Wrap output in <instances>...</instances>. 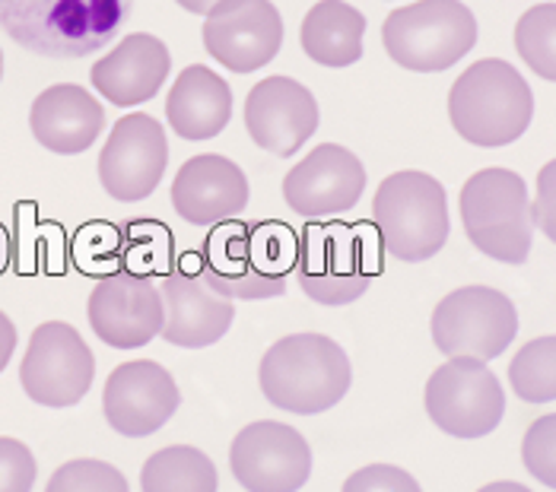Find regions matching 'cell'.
Wrapping results in <instances>:
<instances>
[{"instance_id": "obj_1", "label": "cell", "mask_w": 556, "mask_h": 492, "mask_svg": "<svg viewBox=\"0 0 556 492\" xmlns=\"http://www.w3.org/2000/svg\"><path fill=\"white\" fill-rule=\"evenodd\" d=\"M300 239L280 223H226L194 254L198 274L223 295L264 302L287 292Z\"/></svg>"}, {"instance_id": "obj_2", "label": "cell", "mask_w": 556, "mask_h": 492, "mask_svg": "<svg viewBox=\"0 0 556 492\" xmlns=\"http://www.w3.org/2000/svg\"><path fill=\"white\" fill-rule=\"evenodd\" d=\"M130 10L134 0H0V29L33 54L77 61L115 39Z\"/></svg>"}, {"instance_id": "obj_3", "label": "cell", "mask_w": 556, "mask_h": 492, "mask_svg": "<svg viewBox=\"0 0 556 492\" xmlns=\"http://www.w3.org/2000/svg\"><path fill=\"white\" fill-rule=\"evenodd\" d=\"M257 381L274 407L315 416L338 407L346 398L353 366L341 343H334L331 337L290 333L261 356Z\"/></svg>"}, {"instance_id": "obj_4", "label": "cell", "mask_w": 556, "mask_h": 492, "mask_svg": "<svg viewBox=\"0 0 556 492\" xmlns=\"http://www.w3.org/2000/svg\"><path fill=\"white\" fill-rule=\"evenodd\" d=\"M379 236L369 223H312L296 245V280L302 292L328 308L356 302L382 274Z\"/></svg>"}, {"instance_id": "obj_5", "label": "cell", "mask_w": 556, "mask_h": 492, "mask_svg": "<svg viewBox=\"0 0 556 492\" xmlns=\"http://www.w3.org/2000/svg\"><path fill=\"white\" fill-rule=\"evenodd\" d=\"M534 118V92L509 61L483 58L448 92V122L473 147L515 143Z\"/></svg>"}, {"instance_id": "obj_6", "label": "cell", "mask_w": 556, "mask_h": 492, "mask_svg": "<svg viewBox=\"0 0 556 492\" xmlns=\"http://www.w3.org/2000/svg\"><path fill=\"white\" fill-rule=\"evenodd\" d=\"M372 229L382 251L397 261L420 264L435 257L452 229L445 188L414 168L388 175L372 201Z\"/></svg>"}, {"instance_id": "obj_7", "label": "cell", "mask_w": 556, "mask_h": 492, "mask_svg": "<svg viewBox=\"0 0 556 492\" xmlns=\"http://www.w3.org/2000/svg\"><path fill=\"white\" fill-rule=\"evenodd\" d=\"M462 223L477 251L503 264H525L534 239L528 185L509 168L473 172L462 188Z\"/></svg>"}, {"instance_id": "obj_8", "label": "cell", "mask_w": 556, "mask_h": 492, "mask_svg": "<svg viewBox=\"0 0 556 492\" xmlns=\"http://www.w3.org/2000/svg\"><path fill=\"white\" fill-rule=\"evenodd\" d=\"M382 41L404 71L439 74L477 45V20L462 0H417L388 13Z\"/></svg>"}, {"instance_id": "obj_9", "label": "cell", "mask_w": 556, "mask_h": 492, "mask_svg": "<svg viewBox=\"0 0 556 492\" xmlns=\"http://www.w3.org/2000/svg\"><path fill=\"white\" fill-rule=\"evenodd\" d=\"M432 343L442 356H471L490 363L509 350L518 333V312L500 289L462 287L448 292L432 312Z\"/></svg>"}, {"instance_id": "obj_10", "label": "cell", "mask_w": 556, "mask_h": 492, "mask_svg": "<svg viewBox=\"0 0 556 492\" xmlns=\"http://www.w3.org/2000/svg\"><path fill=\"white\" fill-rule=\"evenodd\" d=\"M429 419L455 439H483L506 416L503 384L486 363L471 356H455L429 375Z\"/></svg>"}, {"instance_id": "obj_11", "label": "cell", "mask_w": 556, "mask_h": 492, "mask_svg": "<svg viewBox=\"0 0 556 492\" xmlns=\"http://www.w3.org/2000/svg\"><path fill=\"white\" fill-rule=\"evenodd\" d=\"M96 378V356L80 330L64 321H45L33 330L20 363V381L29 401L42 407H77Z\"/></svg>"}, {"instance_id": "obj_12", "label": "cell", "mask_w": 556, "mask_h": 492, "mask_svg": "<svg viewBox=\"0 0 556 492\" xmlns=\"http://www.w3.org/2000/svg\"><path fill=\"white\" fill-rule=\"evenodd\" d=\"M229 467L245 492H296L312 474V449L300 429L257 419L232 439Z\"/></svg>"}, {"instance_id": "obj_13", "label": "cell", "mask_w": 556, "mask_h": 492, "mask_svg": "<svg viewBox=\"0 0 556 492\" xmlns=\"http://www.w3.org/2000/svg\"><path fill=\"white\" fill-rule=\"evenodd\" d=\"M86 318L92 333L115 350H140L163 333L166 305L160 283L140 274L102 277L86 302Z\"/></svg>"}, {"instance_id": "obj_14", "label": "cell", "mask_w": 556, "mask_h": 492, "mask_svg": "<svg viewBox=\"0 0 556 492\" xmlns=\"http://www.w3.org/2000/svg\"><path fill=\"white\" fill-rule=\"evenodd\" d=\"M169 165V143L163 124L150 115H125L112 127L102 156L99 181L109 198L134 204L156 191Z\"/></svg>"}, {"instance_id": "obj_15", "label": "cell", "mask_w": 556, "mask_h": 492, "mask_svg": "<svg viewBox=\"0 0 556 492\" xmlns=\"http://www.w3.org/2000/svg\"><path fill=\"white\" fill-rule=\"evenodd\" d=\"M283 45V20L270 0H219L204 20V48L232 74L267 67Z\"/></svg>"}, {"instance_id": "obj_16", "label": "cell", "mask_w": 556, "mask_h": 492, "mask_svg": "<svg viewBox=\"0 0 556 492\" xmlns=\"http://www.w3.org/2000/svg\"><path fill=\"white\" fill-rule=\"evenodd\" d=\"M178 384L153 359H134L112 369L102 391V413L109 426L128 439H143L160 432L178 411Z\"/></svg>"}, {"instance_id": "obj_17", "label": "cell", "mask_w": 556, "mask_h": 492, "mask_svg": "<svg viewBox=\"0 0 556 492\" xmlns=\"http://www.w3.org/2000/svg\"><path fill=\"white\" fill-rule=\"evenodd\" d=\"M160 292L166 305V325L160 337H166V343L172 346L201 350V346L216 343L219 337H226V330L232 328V318H236L232 299L216 292L198 274L194 254L181 257L178 267L163 274Z\"/></svg>"}, {"instance_id": "obj_18", "label": "cell", "mask_w": 556, "mask_h": 492, "mask_svg": "<svg viewBox=\"0 0 556 492\" xmlns=\"http://www.w3.org/2000/svg\"><path fill=\"white\" fill-rule=\"evenodd\" d=\"M245 127L261 150L280 160L296 156V150L318 130V102L302 83L267 77L245 99Z\"/></svg>"}, {"instance_id": "obj_19", "label": "cell", "mask_w": 556, "mask_h": 492, "mask_svg": "<svg viewBox=\"0 0 556 492\" xmlns=\"http://www.w3.org/2000/svg\"><path fill=\"white\" fill-rule=\"evenodd\" d=\"M366 168L338 143L315 147L296 168L283 178V198L300 216H331L343 213L363 198Z\"/></svg>"}, {"instance_id": "obj_20", "label": "cell", "mask_w": 556, "mask_h": 492, "mask_svg": "<svg viewBox=\"0 0 556 492\" xmlns=\"http://www.w3.org/2000/svg\"><path fill=\"white\" fill-rule=\"evenodd\" d=\"M172 206L185 223L214 226L249 206V178L226 156H194L172 181Z\"/></svg>"}, {"instance_id": "obj_21", "label": "cell", "mask_w": 556, "mask_h": 492, "mask_svg": "<svg viewBox=\"0 0 556 492\" xmlns=\"http://www.w3.org/2000/svg\"><path fill=\"white\" fill-rule=\"evenodd\" d=\"M172 54L156 36L134 33L118 41L102 61L92 64L89 80L112 105L130 109L150 102L169 77Z\"/></svg>"}, {"instance_id": "obj_22", "label": "cell", "mask_w": 556, "mask_h": 492, "mask_svg": "<svg viewBox=\"0 0 556 492\" xmlns=\"http://www.w3.org/2000/svg\"><path fill=\"white\" fill-rule=\"evenodd\" d=\"M33 137L58 156L86 153L105 127V112L84 86L58 83L36 96L29 112Z\"/></svg>"}, {"instance_id": "obj_23", "label": "cell", "mask_w": 556, "mask_h": 492, "mask_svg": "<svg viewBox=\"0 0 556 492\" xmlns=\"http://www.w3.org/2000/svg\"><path fill=\"white\" fill-rule=\"evenodd\" d=\"M232 115L229 83L204 64H191L172 83L166 99L169 127L185 140H211Z\"/></svg>"}, {"instance_id": "obj_24", "label": "cell", "mask_w": 556, "mask_h": 492, "mask_svg": "<svg viewBox=\"0 0 556 492\" xmlns=\"http://www.w3.org/2000/svg\"><path fill=\"white\" fill-rule=\"evenodd\" d=\"M366 16L346 0H321L302 20V51L321 67H350L363 58Z\"/></svg>"}, {"instance_id": "obj_25", "label": "cell", "mask_w": 556, "mask_h": 492, "mask_svg": "<svg viewBox=\"0 0 556 492\" xmlns=\"http://www.w3.org/2000/svg\"><path fill=\"white\" fill-rule=\"evenodd\" d=\"M143 492H216L214 461L201 449L169 445L150 454L140 470Z\"/></svg>"}, {"instance_id": "obj_26", "label": "cell", "mask_w": 556, "mask_h": 492, "mask_svg": "<svg viewBox=\"0 0 556 492\" xmlns=\"http://www.w3.org/2000/svg\"><path fill=\"white\" fill-rule=\"evenodd\" d=\"M509 381L525 404L556 401V337H538L525 343L509 366Z\"/></svg>"}, {"instance_id": "obj_27", "label": "cell", "mask_w": 556, "mask_h": 492, "mask_svg": "<svg viewBox=\"0 0 556 492\" xmlns=\"http://www.w3.org/2000/svg\"><path fill=\"white\" fill-rule=\"evenodd\" d=\"M515 51L544 80L556 83V3H538L515 23Z\"/></svg>"}, {"instance_id": "obj_28", "label": "cell", "mask_w": 556, "mask_h": 492, "mask_svg": "<svg viewBox=\"0 0 556 492\" xmlns=\"http://www.w3.org/2000/svg\"><path fill=\"white\" fill-rule=\"evenodd\" d=\"M45 492H130L125 474L109 464V461H96V457H77L61 464Z\"/></svg>"}, {"instance_id": "obj_29", "label": "cell", "mask_w": 556, "mask_h": 492, "mask_svg": "<svg viewBox=\"0 0 556 492\" xmlns=\"http://www.w3.org/2000/svg\"><path fill=\"white\" fill-rule=\"evenodd\" d=\"M521 461L538 483L556 490V413L541 416L528 426L521 442Z\"/></svg>"}, {"instance_id": "obj_30", "label": "cell", "mask_w": 556, "mask_h": 492, "mask_svg": "<svg viewBox=\"0 0 556 492\" xmlns=\"http://www.w3.org/2000/svg\"><path fill=\"white\" fill-rule=\"evenodd\" d=\"M39 464L33 452L10 436H0V492H33Z\"/></svg>"}, {"instance_id": "obj_31", "label": "cell", "mask_w": 556, "mask_h": 492, "mask_svg": "<svg viewBox=\"0 0 556 492\" xmlns=\"http://www.w3.org/2000/svg\"><path fill=\"white\" fill-rule=\"evenodd\" d=\"M341 492H424V490H420V483H417L407 470H401V467H394V464H369V467L356 470L353 477H346V483H343Z\"/></svg>"}, {"instance_id": "obj_32", "label": "cell", "mask_w": 556, "mask_h": 492, "mask_svg": "<svg viewBox=\"0 0 556 492\" xmlns=\"http://www.w3.org/2000/svg\"><path fill=\"white\" fill-rule=\"evenodd\" d=\"M534 226L556 245V160L538 172V198L531 204Z\"/></svg>"}, {"instance_id": "obj_33", "label": "cell", "mask_w": 556, "mask_h": 492, "mask_svg": "<svg viewBox=\"0 0 556 492\" xmlns=\"http://www.w3.org/2000/svg\"><path fill=\"white\" fill-rule=\"evenodd\" d=\"M13 350H16V325L0 312V371L10 366Z\"/></svg>"}, {"instance_id": "obj_34", "label": "cell", "mask_w": 556, "mask_h": 492, "mask_svg": "<svg viewBox=\"0 0 556 492\" xmlns=\"http://www.w3.org/2000/svg\"><path fill=\"white\" fill-rule=\"evenodd\" d=\"M175 3H178V7H185L188 13H201V16H207L219 0H175Z\"/></svg>"}, {"instance_id": "obj_35", "label": "cell", "mask_w": 556, "mask_h": 492, "mask_svg": "<svg viewBox=\"0 0 556 492\" xmlns=\"http://www.w3.org/2000/svg\"><path fill=\"white\" fill-rule=\"evenodd\" d=\"M477 492H531L528 487H521V483H513V480H500V483H486L483 490Z\"/></svg>"}, {"instance_id": "obj_36", "label": "cell", "mask_w": 556, "mask_h": 492, "mask_svg": "<svg viewBox=\"0 0 556 492\" xmlns=\"http://www.w3.org/2000/svg\"><path fill=\"white\" fill-rule=\"evenodd\" d=\"M7 261H10V236H7V229L0 226V274L7 270Z\"/></svg>"}, {"instance_id": "obj_37", "label": "cell", "mask_w": 556, "mask_h": 492, "mask_svg": "<svg viewBox=\"0 0 556 492\" xmlns=\"http://www.w3.org/2000/svg\"><path fill=\"white\" fill-rule=\"evenodd\" d=\"M0 77H3V51H0Z\"/></svg>"}]
</instances>
